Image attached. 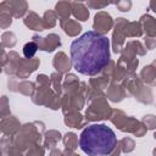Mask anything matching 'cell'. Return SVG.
<instances>
[{"instance_id":"1","label":"cell","mask_w":156,"mask_h":156,"mask_svg":"<svg viewBox=\"0 0 156 156\" xmlns=\"http://www.w3.org/2000/svg\"><path fill=\"white\" fill-rule=\"evenodd\" d=\"M73 68L85 76L101 72L110 61V41L99 32L89 30L71 44Z\"/></svg>"},{"instance_id":"2","label":"cell","mask_w":156,"mask_h":156,"mask_svg":"<svg viewBox=\"0 0 156 156\" xmlns=\"http://www.w3.org/2000/svg\"><path fill=\"white\" fill-rule=\"evenodd\" d=\"M117 145L115 132L105 124L88 126L79 136V146L88 156L111 155Z\"/></svg>"},{"instance_id":"3","label":"cell","mask_w":156,"mask_h":156,"mask_svg":"<svg viewBox=\"0 0 156 156\" xmlns=\"http://www.w3.org/2000/svg\"><path fill=\"white\" fill-rule=\"evenodd\" d=\"M112 26V20L110 17V15L105 13V12H100L95 16V22H94V28L100 33H105L107 30H110Z\"/></svg>"},{"instance_id":"4","label":"cell","mask_w":156,"mask_h":156,"mask_svg":"<svg viewBox=\"0 0 156 156\" xmlns=\"http://www.w3.org/2000/svg\"><path fill=\"white\" fill-rule=\"evenodd\" d=\"M54 37V34H50L48 38H45V40H43V38H39L37 35L33 37V41L34 43H40V49L41 50H45V51H52L55 46L60 45V37L55 35L54 39H51Z\"/></svg>"},{"instance_id":"5","label":"cell","mask_w":156,"mask_h":156,"mask_svg":"<svg viewBox=\"0 0 156 156\" xmlns=\"http://www.w3.org/2000/svg\"><path fill=\"white\" fill-rule=\"evenodd\" d=\"M5 4L9 6V12L13 13L16 17L22 16L27 9V4L22 1H5Z\"/></svg>"},{"instance_id":"6","label":"cell","mask_w":156,"mask_h":156,"mask_svg":"<svg viewBox=\"0 0 156 156\" xmlns=\"http://www.w3.org/2000/svg\"><path fill=\"white\" fill-rule=\"evenodd\" d=\"M24 23H26L27 27H29V28H32L34 30H43V28H44V26L41 24L43 21H40V18H38V16L34 12H30L26 17Z\"/></svg>"},{"instance_id":"7","label":"cell","mask_w":156,"mask_h":156,"mask_svg":"<svg viewBox=\"0 0 156 156\" xmlns=\"http://www.w3.org/2000/svg\"><path fill=\"white\" fill-rule=\"evenodd\" d=\"M61 24L65 29V32L69 35H74L77 33L80 32V26L77 24L74 21H71V20H66V22L63 20H61Z\"/></svg>"},{"instance_id":"8","label":"cell","mask_w":156,"mask_h":156,"mask_svg":"<svg viewBox=\"0 0 156 156\" xmlns=\"http://www.w3.org/2000/svg\"><path fill=\"white\" fill-rule=\"evenodd\" d=\"M72 6H73V9H72V10H73V13H74V16H76L78 20H80V21H85V20L88 18L89 12H88V10L84 7L83 4L73 2Z\"/></svg>"},{"instance_id":"9","label":"cell","mask_w":156,"mask_h":156,"mask_svg":"<svg viewBox=\"0 0 156 156\" xmlns=\"http://www.w3.org/2000/svg\"><path fill=\"white\" fill-rule=\"evenodd\" d=\"M141 22L145 23V28H146L147 33H150V34H156L155 30H154V29H156V21H155L152 17H150V16H144V17H141Z\"/></svg>"},{"instance_id":"10","label":"cell","mask_w":156,"mask_h":156,"mask_svg":"<svg viewBox=\"0 0 156 156\" xmlns=\"http://www.w3.org/2000/svg\"><path fill=\"white\" fill-rule=\"evenodd\" d=\"M57 13L62 17H68L69 16V10H71V4L68 2H58L56 5Z\"/></svg>"},{"instance_id":"11","label":"cell","mask_w":156,"mask_h":156,"mask_svg":"<svg viewBox=\"0 0 156 156\" xmlns=\"http://www.w3.org/2000/svg\"><path fill=\"white\" fill-rule=\"evenodd\" d=\"M37 49H38V45H37L34 41H32V43H27V44L24 45V48H23V52H24L26 57L30 58V57L34 55V52L37 51Z\"/></svg>"},{"instance_id":"12","label":"cell","mask_w":156,"mask_h":156,"mask_svg":"<svg viewBox=\"0 0 156 156\" xmlns=\"http://www.w3.org/2000/svg\"><path fill=\"white\" fill-rule=\"evenodd\" d=\"M9 24H11V16H10V12L6 10H2L1 9V27L2 28H6Z\"/></svg>"},{"instance_id":"13","label":"cell","mask_w":156,"mask_h":156,"mask_svg":"<svg viewBox=\"0 0 156 156\" xmlns=\"http://www.w3.org/2000/svg\"><path fill=\"white\" fill-rule=\"evenodd\" d=\"M130 5H132V4H130L129 1H128V2L124 1V2H118V4H117V6H118V9H119L121 11H128L129 7H130Z\"/></svg>"},{"instance_id":"14","label":"cell","mask_w":156,"mask_h":156,"mask_svg":"<svg viewBox=\"0 0 156 156\" xmlns=\"http://www.w3.org/2000/svg\"><path fill=\"white\" fill-rule=\"evenodd\" d=\"M88 5H89V6H93V7H104V6H106L107 4H106V2H104V4H94V2H88Z\"/></svg>"},{"instance_id":"15","label":"cell","mask_w":156,"mask_h":156,"mask_svg":"<svg viewBox=\"0 0 156 156\" xmlns=\"http://www.w3.org/2000/svg\"><path fill=\"white\" fill-rule=\"evenodd\" d=\"M150 7L156 12V1H151V2H150Z\"/></svg>"},{"instance_id":"16","label":"cell","mask_w":156,"mask_h":156,"mask_svg":"<svg viewBox=\"0 0 156 156\" xmlns=\"http://www.w3.org/2000/svg\"><path fill=\"white\" fill-rule=\"evenodd\" d=\"M154 155H155V156H156V150H155V151H154Z\"/></svg>"}]
</instances>
